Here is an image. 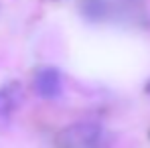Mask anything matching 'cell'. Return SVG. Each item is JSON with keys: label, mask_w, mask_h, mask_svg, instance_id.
<instances>
[{"label": "cell", "mask_w": 150, "mask_h": 148, "mask_svg": "<svg viewBox=\"0 0 150 148\" xmlns=\"http://www.w3.org/2000/svg\"><path fill=\"white\" fill-rule=\"evenodd\" d=\"M101 128L93 122H77L57 132L55 146L57 148H87L100 138Z\"/></svg>", "instance_id": "obj_1"}, {"label": "cell", "mask_w": 150, "mask_h": 148, "mask_svg": "<svg viewBox=\"0 0 150 148\" xmlns=\"http://www.w3.org/2000/svg\"><path fill=\"white\" fill-rule=\"evenodd\" d=\"M35 91L45 99H53L61 93V75L53 67H43L35 75Z\"/></svg>", "instance_id": "obj_2"}, {"label": "cell", "mask_w": 150, "mask_h": 148, "mask_svg": "<svg viewBox=\"0 0 150 148\" xmlns=\"http://www.w3.org/2000/svg\"><path fill=\"white\" fill-rule=\"evenodd\" d=\"M23 101V87L18 83H8L0 87V122H6Z\"/></svg>", "instance_id": "obj_3"}]
</instances>
